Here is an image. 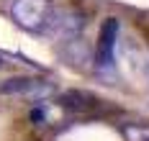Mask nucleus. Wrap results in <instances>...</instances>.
Segmentation results:
<instances>
[{"label": "nucleus", "instance_id": "2", "mask_svg": "<svg viewBox=\"0 0 149 141\" xmlns=\"http://www.w3.org/2000/svg\"><path fill=\"white\" fill-rule=\"evenodd\" d=\"M59 105L67 110H74V113H88V110L98 108L100 100L90 93H82V90H67L64 95H59Z\"/></svg>", "mask_w": 149, "mask_h": 141}, {"label": "nucleus", "instance_id": "3", "mask_svg": "<svg viewBox=\"0 0 149 141\" xmlns=\"http://www.w3.org/2000/svg\"><path fill=\"white\" fill-rule=\"evenodd\" d=\"M41 82H36V79L31 77H10L5 79L3 85H0V93L3 95H21V93H31V90H36Z\"/></svg>", "mask_w": 149, "mask_h": 141}, {"label": "nucleus", "instance_id": "4", "mask_svg": "<svg viewBox=\"0 0 149 141\" xmlns=\"http://www.w3.org/2000/svg\"><path fill=\"white\" fill-rule=\"evenodd\" d=\"M113 33H116V21L111 18L103 26V33H100V54H103V57L111 54V39H113Z\"/></svg>", "mask_w": 149, "mask_h": 141}, {"label": "nucleus", "instance_id": "1", "mask_svg": "<svg viewBox=\"0 0 149 141\" xmlns=\"http://www.w3.org/2000/svg\"><path fill=\"white\" fill-rule=\"evenodd\" d=\"M13 18L26 28H41L49 18V0H15Z\"/></svg>", "mask_w": 149, "mask_h": 141}]
</instances>
